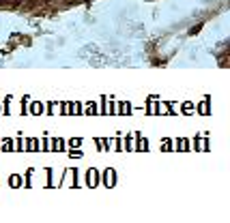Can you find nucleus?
Segmentation results:
<instances>
[{
  "instance_id": "1",
  "label": "nucleus",
  "mask_w": 230,
  "mask_h": 223,
  "mask_svg": "<svg viewBox=\"0 0 230 223\" xmlns=\"http://www.w3.org/2000/svg\"><path fill=\"white\" fill-rule=\"evenodd\" d=\"M13 5L24 9V11H32V9L41 7V0H13Z\"/></svg>"
},
{
  "instance_id": "2",
  "label": "nucleus",
  "mask_w": 230,
  "mask_h": 223,
  "mask_svg": "<svg viewBox=\"0 0 230 223\" xmlns=\"http://www.w3.org/2000/svg\"><path fill=\"white\" fill-rule=\"evenodd\" d=\"M9 2H13V0H0V7H2V5H9Z\"/></svg>"
}]
</instances>
